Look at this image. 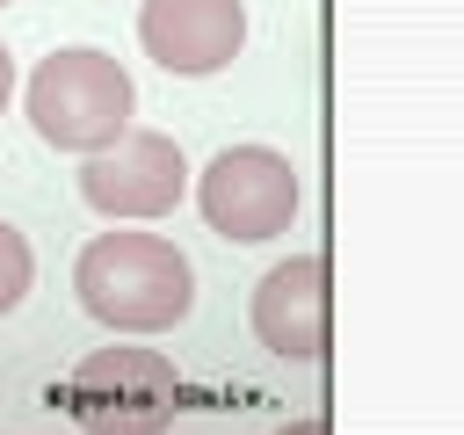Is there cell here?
I'll return each mask as SVG.
<instances>
[{
	"instance_id": "obj_1",
	"label": "cell",
	"mask_w": 464,
	"mask_h": 435,
	"mask_svg": "<svg viewBox=\"0 0 464 435\" xmlns=\"http://www.w3.org/2000/svg\"><path fill=\"white\" fill-rule=\"evenodd\" d=\"M72 290L109 334H167L196 304V268L167 232H94L72 261Z\"/></svg>"
},
{
	"instance_id": "obj_2",
	"label": "cell",
	"mask_w": 464,
	"mask_h": 435,
	"mask_svg": "<svg viewBox=\"0 0 464 435\" xmlns=\"http://www.w3.org/2000/svg\"><path fill=\"white\" fill-rule=\"evenodd\" d=\"M130 72L94 44H65L29 72V123L58 152H102L109 138L130 130Z\"/></svg>"
},
{
	"instance_id": "obj_3",
	"label": "cell",
	"mask_w": 464,
	"mask_h": 435,
	"mask_svg": "<svg viewBox=\"0 0 464 435\" xmlns=\"http://www.w3.org/2000/svg\"><path fill=\"white\" fill-rule=\"evenodd\" d=\"M65 406L87 435H160L181 413V377L160 348H94L72 370Z\"/></svg>"
},
{
	"instance_id": "obj_4",
	"label": "cell",
	"mask_w": 464,
	"mask_h": 435,
	"mask_svg": "<svg viewBox=\"0 0 464 435\" xmlns=\"http://www.w3.org/2000/svg\"><path fill=\"white\" fill-rule=\"evenodd\" d=\"M196 203H203V218H210V232H218V239L254 246V239L290 232V218H297L304 188H297V167H290L276 145H225V152L203 167Z\"/></svg>"
},
{
	"instance_id": "obj_5",
	"label": "cell",
	"mask_w": 464,
	"mask_h": 435,
	"mask_svg": "<svg viewBox=\"0 0 464 435\" xmlns=\"http://www.w3.org/2000/svg\"><path fill=\"white\" fill-rule=\"evenodd\" d=\"M188 188V160L167 130H123L102 152H80V203L102 218H167Z\"/></svg>"
},
{
	"instance_id": "obj_6",
	"label": "cell",
	"mask_w": 464,
	"mask_h": 435,
	"mask_svg": "<svg viewBox=\"0 0 464 435\" xmlns=\"http://www.w3.org/2000/svg\"><path fill=\"white\" fill-rule=\"evenodd\" d=\"M138 44H145L152 65H167L181 80L225 72L246 44V0H145Z\"/></svg>"
},
{
	"instance_id": "obj_7",
	"label": "cell",
	"mask_w": 464,
	"mask_h": 435,
	"mask_svg": "<svg viewBox=\"0 0 464 435\" xmlns=\"http://www.w3.org/2000/svg\"><path fill=\"white\" fill-rule=\"evenodd\" d=\"M326 326H334V297H326V261L319 254H290L254 283V341L283 362H319L326 355Z\"/></svg>"
},
{
	"instance_id": "obj_8",
	"label": "cell",
	"mask_w": 464,
	"mask_h": 435,
	"mask_svg": "<svg viewBox=\"0 0 464 435\" xmlns=\"http://www.w3.org/2000/svg\"><path fill=\"white\" fill-rule=\"evenodd\" d=\"M29 276H36V261H29V239L0 218V312H14L22 297H29Z\"/></svg>"
},
{
	"instance_id": "obj_9",
	"label": "cell",
	"mask_w": 464,
	"mask_h": 435,
	"mask_svg": "<svg viewBox=\"0 0 464 435\" xmlns=\"http://www.w3.org/2000/svg\"><path fill=\"white\" fill-rule=\"evenodd\" d=\"M7 94H14V58H7V44H0V109H7Z\"/></svg>"
},
{
	"instance_id": "obj_10",
	"label": "cell",
	"mask_w": 464,
	"mask_h": 435,
	"mask_svg": "<svg viewBox=\"0 0 464 435\" xmlns=\"http://www.w3.org/2000/svg\"><path fill=\"white\" fill-rule=\"evenodd\" d=\"M0 7H7V0H0Z\"/></svg>"
}]
</instances>
